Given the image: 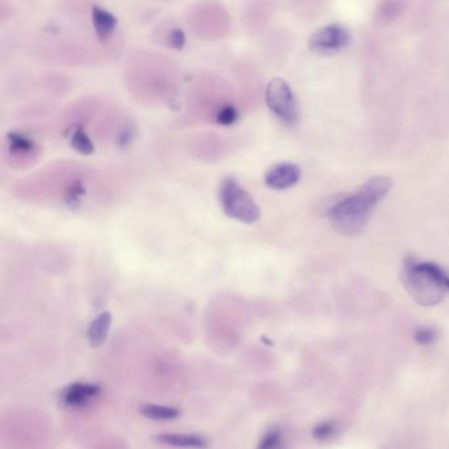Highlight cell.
<instances>
[{"mask_svg":"<svg viewBox=\"0 0 449 449\" xmlns=\"http://www.w3.org/2000/svg\"><path fill=\"white\" fill-rule=\"evenodd\" d=\"M392 190L388 177H373L367 180L356 193L336 200L327 216L334 229L344 236H357L364 232L373 210Z\"/></svg>","mask_w":449,"mask_h":449,"instance_id":"1","label":"cell"},{"mask_svg":"<svg viewBox=\"0 0 449 449\" xmlns=\"http://www.w3.org/2000/svg\"><path fill=\"white\" fill-rule=\"evenodd\" d=\"M219 202L227 216L241 223L252 224L261 218L257 203L233 177H227L220 183Z\"/></svg>","mask_w":449,"mask_h":449,"instance_id":"2","label":"cell"},{"mask_svg":"<svg viewBox=\"0 0 449 449\" xmlns=\"http://www.w3.org/2000/svg\"><path fill=\"white\" fill-rule=\"evenodd\" d=\"M403 281L411 295L421 305H435L444 296V289L417 267V260L408 257L403 267Z\"/></svg>","mask_w":449,"mask_h":449,"instance_id":"3","label":"cell"},{"mask_svg":"<svg viewBox=\"0 0 449 449\" xmlns=\"http://www.w3.org/2000/svg\"><path fill=\"white\" fill-rule=\"evenodd\" d=\"M267 107L278 119L286 124H295L298 122V104L294 93L285 79L273 78L269 81L265 90Z\"/></svg>","mask_w":449,"mask_h":449,"instance_id":"4","label":"cell"},{"mask_svg":"<svg viewBox=\"0 0 449 449\" xmlns=\"http://www.w3.org/2000/svg\"><path fill=\"white\" fill-rule=\"evenodd\" d=\"M350 44L348 30L338 26L329 24L315 30L309 40V49L316 55H335Z\"/></svg>","mask_w":449,"mask_h":449,"instance_id":"5","label":"cell"},{"mask_svg":"<svg viewBox=\"0 0 449 449\" xmlns=\"http://www.w3.org/2000/svg\"><path fill=\"white\" fill-rule=\"evenodd\" d=\"M302 171L293 162H281L267 170L265 174V184L273 190H287L294 187L300 181Z\"/></svg>","mask_w":449,"mask_h":449,"instance_id":"6","label":"cell"},{"mask_svg":"<svg viewBox=\"0 0 449 449\" xmlns=\"http://www.w3.org/2000/svg\"><path fill=\"white\" fill-rule=\"evenodd\" d=\"M100 388L94 383H84L75 382L71 383L69 388L62 394V401L69 408H82L88 403L90 399L98 397Z\"/></svg>","mask_w":449,"mask_h":449,"instance_id":"7","label":"cell"},{"mask_svg":"<svg viewBox=\"0 0 449 449\" xmlns=\"http://www.w3.org/2000/svg\"><path fill=\"white\" fill-rule=\"evenodd\" d=\"M91 20L99 39L103 41L108 40L117 27V17L97 4L91 7Z\"/></svg>","mask_w":449,"mask_h":449,"instance_id":"8","label":"cell"},{"mask_svg":"<svg viewBox=\"0 0 449 449\" xmlns=\"http://www.w3.org/2000/svg\"><path fill=\"white\" fill-rule=\"evenodd\" d=\"M155 440L175 448L203 449L207 447L204 437L193 434H160L155 436Z\"/></svg>","mask_w":449,"mask_h":449,"instance_id":"9","label":"cell"},{"mask_svg":"<svg viewBox=\"0 0 449 449\" xmlns=\"http://www.w3.org/2000/svg\"><path fill=\"white\" fill-rule=\"evenodd\" d=\"M111 323H113V316L107 311L99 314L98 316L91 322L87 329V338L91 347H99L106 341L110 332Z\"/></svg>","mask_w":449,"mask_h":449,"instance_id":"10","label":"cell"},{"mask_svg":"<svg viewBox=\"0 0 449 449\" xmlns=\"http://www.w3.org/2000/svg\"><path fill=\"white\" fill-rule=\"evenodd\" d=\"M7 142H8V148L17 155H29L36 149L35 141L27 135L16 131H12L7 135Z\"/></svg>","mask_w":449,"mask_h":449,"instance_id":"11","label":"cell"},{"mask_svg":"<svg viewBox=\"0 0 449 449\" xmlns=\"http://www.w3.org/2000/svg\"><path fill=\"white\" fill-rule=\"evenodd\" d=\"M140 412L145 418L152 421H173L180 417V411L177 408L160 406L153 403L144 405L140 408Z\"/></svg>","mask_w":449,"mask_h":449,"instance_id":"12","label":"cell"},{"mask_svg":"<svg viewBox=\"0 0 449 449\" xmlns=\"http://www.w3.org/2000/svg\"><path fill=\"white\" fill-rule=\"evenodd\" d=\"M417 267L421 270V273H424L430 278H432L440 287L449 290V274L443 267L436 265L434 262L418 261V260H417Z\"/></svg>","mask_w":449,"mask_h":449,"instance_id":"13","label":"cell"},{"mask_svg":"<svg viewBox=\"0 0 449 449\" xmlns=\"http://www.w3.org/2000/svg\"><path fill=\"white\" fill-rule=\"evenodd\" d=\"M69 140H70L71 146L77 152H79L81 155H91L94 152V149H95L93 140L90 139V136L86 133V131H84L81 126H75L73 129Z\"/></svg>","mask_w":449,"mask_h":449,"instance_id":"14","label":"cell"},{"mask_svg":"<svg viewBox=\"0 0 449 449\" xmlns=\"http://www.w3.org/2000/svg\"><path fill=\"white\" fill-rule=\"evenodd\" d=\"M238 117H239L238 110L235 108V106H231V104H227L224 107H222L216 113V122L220 126H232L236 123Z\"/></svg>","mask_w":449,"mask_h":449,"instance_id":"15","label":"cell"},{"mask_svg":"<svg viewBox=\"0 0 449 449\" xmlns=\"http://www.w3.org/2000/svg\"><path fill=\"white\" fill-rule=\"evenodd\" d=\"M335 431H336V427H335L334 421H323V423H319L318 426L314 427L312 436L316 440L324 441V440H328V439H331L332 436L335 435Z\"/></svg>","mask_w":449,"mask_h":449,"instance_id":"16","label":"cell"},{"mask_svg":"<svg viewBox=\"0 0 449 449\" xmlns=\"http://www.w3.org/2000/svg\"><path fill=\"white\" fill-rule=\"evenodd\" d=\"M281 434L277 430H271L262 436L257 449H276L280 446Z\"/></svg>","mask_w":449,"mask_h":449,"instance_id":"17","label":"cell"},{"mask_svg":"<svg viewBox=\"0 0 449 449\" xmlns=\"http://www.w3.org/2000/svg\"><path fill=\"white\" fill-rule=\"evenodd\" d=\"M84 194V189L81 182L73 183L70 189L68 190V194H66V203L70 204V206H75L81 200V198Z\"/></svg>","mask_w":449,"mask_h":449,"instance_id":"18","label":"cell"},{"mask_svg":"<svg viewBox=\"0 0 449 449\" xmlns=\"http://www.w3.org/2000/svg\"><path fill=\"white\" fill-rule=\"evenodd\" d=\"M168 41L170 44V46H173L174 49H180L181 50L183 46H184V44H186V37H184V33H183L182 29H171L169 32Z\"/></svg>","mask_w":449,"mask_h":449,"instance_id":"19","label":"cell"},{"mask_svg":"<svg viewBox=\"0 0 449 449\" xmlns=\"http://www.w3.org/2000/svg\"><path fill=\"white\" fill-rule=\"evenodd\" d=\"M414 337L419 344L426 345V344H431L435 340L436 334L435 331L431 329V328H419V329L415 331Z\"/></svg>","mask_w":449,"mask_h":449,"instance_id":"20","label":"cell"}]
</instances>
